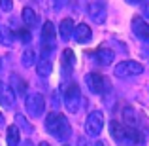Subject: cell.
<instances>
[{
	"instance_id": "f546056e",
	"label": "cell",
	"mask_w": 149,
	"mask_h": 146,
	"mask_svg": "<svg viewBox=\"0 0 149 146\" xmlns=\"http://www.w3.org/2000/svg\"><path fill=\"white\" fill-rule=\"evenodd\" d=\"M2 89H4V84H2V82H0V91H2Z\"/></svg>"
},
{
	"instance_id": "4fadbf2b",
	"label": "cell",
	"mask_w": 149,
	"mask_h": 146,
	"mask_svg": "<svg viewBox=\"0 0 149 146\" xmlns=\"http://www.w3.org/2000/svg\"><path fill=\"white\" fill-rule=\"evenodd\" d=\"M93 55H95L96 63H98V65H102V66L111 65V63H113V57H115V53H113L109 48H98Z\"/></svg>"
},
{
	"instance_id": "484cf974",
	"label": "cell",
	"mask_w": 149,
	"mask_h": 146,
	"mask_svg": "<svg viewBox=\"0 0 149 146\" xmlns=\"http://www.w3.org/2000/svg\"><path fill=\"white\" fill-rule=\"evenodd\" d=\"M77 142H79L77 146H89V144H87V140H85L83 137H79V139H77Z\"/></svg>"
},
{
	"instance_id": "e0dca14e",
	"label": "cell",
	"mask_w": 149,
	"mask_h": 146,
	"mask_svg": "<svg viewBox=\"0 0 149 146\" xmlns=\"http://www.w3.org/2000/svg\"><path fill=\"white\" fill-rule=\"evenodd\" d=\"M15 102V93L10 85H4V89L0 91V104L2 106H11Z\"/></svg>"
},
{
	"instance_id": "f1b7e54d",
	"label": "cell",
	"mask_w": 149,
	"mask_h": 146,
	"mask_svg": "<svg viewBox=\"0 0 149 146\" xmlns=\"http://www.w3.org/2000/svg\"><path fill=\"white\" fill-rule=\"evenodd\" d=\"M2 125H4V114L0 112V127H2Z\"/></svg>"
},
{
	"instance_id": "9c48e42d",
	"label": "cell",
	"mask_w": 149,
	"mask_h": 146,
	"mask_svg": "<svg viewBox=\"0 0 149 146\" xmlns=\"http://www.w3.org/2000/svg\"><path fill=\"white\" fill-rule=\"evenodd\" d=\"M132 32H134V36H138V40L149 42V23L136 15L132 19Z\"/></svg>"
},
{
	"instance_id": "5b68a950",
	"label": "cell",
	"mask_w": 149,
	"mask_h": 146,
	"mask_svg": "<svg viewBox=\"0 0 149 146\" xmlns=\"http://www.w3.org/2000/svg\"><path fill=\"white\" fill-rule=\"evenodd\" d=\"M143 72V66L138 61H123L113 68V74L117 78H132V76H140Z\"/></svg>"
},
{
	"instance_id": "52a82bcc",
	"label": "cell",
	"mask_w": 149,
	"mask_h": 146,
	"mask_svg": "<svg viewBox=\"0 0 149 146\" xmlns=\"http://www.w3.org/2000/svg\"><path fill=\"white\" fill-rule=\"evenodd\" d=\"M42 48L45 51V57L55 49V27L51 21H45L42 27Z\"/></svg>"
},
{
	"instance_id": "ac0fdd59",
	"label": "cell",
	"mask_w": 149,
	"mask_h": 146,
	"mask_svg": "<svg viewBox=\"0 0 149 146\" xmlns=\"http://www.w3.org/2000/svg\"><path fill=\"white\" fill-rule=\"evenodd\" d=\"M23 21H25V25H26V29L29 27H36V23H38V13L32 10V8H29L26 6L25 10H23Z\"/></svg>"
},
{
	"instance_id": "4316f807",
	"label": "cell",
	"mask_w": 149,
	"mask_h": 146,
	"mask_svg": "<svg viewBox=\"0 0 149 146\" xmlns=\"http://www.w3.org/2000/svg\"><path fill=\"white\" fill-rule=\"evenodd\" d=\"M127 2H130V4H142L143 0H127Z\"/></svg>"
},
{
	"instance_id": "277c9868",
	"label": "cell",
	"mask_w": 149,
	"mask_h": 146,
	"mask_svg": "<svg viewBox=\"0 0 149 146\" xmlns=\"http://www.w3.org/2000/svg\"><path fill=\"white\" fill-rule=\"evenodd\" d=\"M25 108L30 118H40L45 110V97L40 93H30L25 101Z\"/></svg>"
},
{
	"instance_id": "7402d4cb",
	"label": "cell",
	"mask_w": 149,
	"mask_h": 146,
	"mask_svg": "<svg viewBox=\"0 0 149 146\" xmlns=\"http://www.w3.org/2000/svg\"><path fill=\"white\" fill-rule=\"evenodd\" d=\"M21 63H23V66H32L34 63H36V51L30 49V48H26L25 51H23Z\"/></svg>"
},
{
	"instance_id": "83f0119b",
	"label": "cell",
	"mask_w": 149,
	"mask_h": 146,
	"mask_svg": "<svg viewBox=\"0 0 149 146\" xmlns=\"http://www.w3.org/2000/svg\"><path fill=\"white\" fill-rule=\"evenodd\" d=\"M96 146H108V144H106V140H98V142H96Z\"/></svg>"
},
{
	"instance_id": "603a6c76",
	"label": "cell",
	"mask_w": 149,
	"mask_h": 146,
	"mask_svg": "<svg viewBox=\"0 0 149 146\" xmlns=\"http://www.w3.org/2000/svg\"><path fill=\"white\" fill-rule=\"evenodd\" d=\"M15 36H19V40H21V42L29 44V42H30V30L29 29H19L17 32H15Z\"/></svg>"
},
{
	"instance_id": "6da1fadb",
	"label": "cell",
	"mask_w": 149,
	"mask_h": 146,
	"mask_svg": "<svg viewBox=\"0 0 149 146\" xmlns=\"http://www.w3.org/2000/svg\"><path fill=\"white\" fill-rule=\"evenodd\" d=\"M45 131L64 142V140H68L72 127H70V121L66 120V116H62L61 112H49L45 118Z\"/></svg>"
},
{
	"instance_id": "44dd1931",
	"label": "cell",
	"mask_w": 149,
	"mask_h": 146,
	"mask_svg": "<svg viewBox=\"0 0 149 146\" xmlns=\"http://www.w3.org/2000/svg\"><path fill=\"white\" fill-rule=\"evenodd\" d=\"M11 89H13L15 95H23V93L26 91V84H25V82H23L19 76L11 74Z\"/></svg>"
},
{
	"instance_id": "4dcf8cb0",
	"label": "cell",
	"mask_w": 149,
	"mask_h": 146,
	"mask_svg": "<svg viewBox=\"0 0 149 146\" xmlns=\"http://www.w3.org/2000/svg\"><path fill=\"white\" fill-rule=\"evenodd\" d=\"M40 146H49V144H47V142H42V144H40Z\"/></svg>"
},
{
	"instance_id": "d4e9b609",
	"label": "cell",
	"mask_w": 149,
	"mask_h": 146,
	"mask_svg": "<svg viewBox=\"0 0 149 146\" xmlns=\"http://www.w3.org/2000/svg\"><path fill=\"white\" fill-rule=\"evenodd\" d=\"M0 8H2L4 11H11L13 4H11V0H0Z\"/></svg>"
},
{
	"instance_id": "8fae6325",
	"label": "cell",
	"mask_w": 149,
	"mask_h": 146,
	"mask_svg": "<svg viewBox=\"0 0 149 146\" xmlns=\"http://www.w3.org/2000/svg\"><path fill=\"white\" fill-rule=\"evenodd\" d=\"M74 65H76V55L70 48H66L61 55V68H62V74L64 76H70L74 72Z\"/></svg>"
},
{
	"instance_id": "8992f818",
	"label": "cell",
	"mask_w": 149,
	"mask_h": 146,
	"mask_svg": "<svg viewBox=\"0 0 149 146\" xmlns=\"http://www.w3.org/2000/svg\"><path fill=\"white\" fill-rule=\"evenodd\" d=\"M85 82H87L89 89H91L93 93H96V95H102V93H106L109 89L108 80L98 72H89L87 76H85Z\"/></svg>"
},
{
	"instance_id": "30bf717a",
	"label": "cell",
	"mask_w": 149,
	"mask_h": 146,
	"mask_svg": "<svg viewBox=\"0 0 149 146\" xmlns=\"http://www.w3.org/2000/svg\"><path fill=\"white\" fill-rule=\"evenodd\" d=\"M109 133H111V137H113V139H115L119 144L130 142V139H128V129L125 127L123 123L115 121V120H113L111 123H109Z\"/></svg>"
},
{
	"instance_id": "9a60e30c",
	"label": "cell",
	"mask_w": 149,
	"mask_h": 146,
	"mask_svg": "<svg viewBox=\"0 0 149 146\" xmlns=\"http://www.w3.org/2000/svg\"><path fill=\"white\" fill-rule=\"evenodd\" d=\"M74 29H76V27H74V21L70 17H66V19H62L61 25H58V34H61L62 40H68V38H72Z\"/></svg>"
},
{
	"instance_id": "5bb4252c",
	"label": "cell",
	"mask_w": 149,
	"mask_h": 146,
	"mask_svg": "<svg viewBox=\"0 0 149 146\" xmlns=\"http://www.w3.org/2000/svg\"><path fill=\"white\" fill-rule=\"evenodd\" d=\"M123 125H127V127H134V129H140L138 114H136V110L130 108V106L123 108Z\"/></svg>"
},
{
	"instance_id": "7c38bea8",
	"label": "cell",
	"mask_w": 149,
	"mask_h": 146,
	"mask_svg": "<svg viewBox=\"0 0 149 146\" xmlns=\"http://www.w3.org/2000/svg\"><path fill=\"white\" fill-rule=\"evenodd\" d=\"M72 36H74V40H76L77 44H87V42L93 38V32H91V29H89V25L81 23V25H77L76 29H74Z\"/></svg>"
},
{
	"instance_id": "2e32d148",
	"label": "cell",
	"mask_w": 149,
	"mask_h": 146,
	"mask_svg": "<svg viewBox=\"0 0 149 146\" xmlns=\"http://www.w3.org/2000/svg\"><path fill=\"white\" fill-rule=\"evenodd\" d=\"M6 142L8 146H17L21 142V131H19L17 125H10L6 131Z\"/></svg>"
},
{
	"instance_id": "3957f363",
	"label": "cell",
	"mask_w": 149,
	"mask_h": 146,
	"mask_svg": "<svg viewBox=\"0 0 149 146\" xmlns=\"http://www.w3.org/2000/svg\"><path fill=\"white\" fill-rule=\"evenodd\" d=\"M104 129V114L100 110H93L85 120V133L89 137H98Z\"/></svg>"
},
{
	"instance_id": "ba28073f",
	"label": "cell",
	"mask_w": 149,
	"mask_h": 146,
	"mask_svg": "<svg viewBox=\"0 0 149 146\" xmlns=\"http://www.w3.org/2000/svg\"><path fill=\"white\" fill-rule=\"evenodd\" d=\"M89 17L95 23H98V25H102V23L106 21V17H108V8H106L104 0H93V2L89 4Z\"/></svg>"
},
{
	"instance_id": "cb8c5ba5",
	"label": "cell",
	"mask_w": 149,
	"mask_h": 146,
	"mask_svg": "<svg viewBox=\"0 0 149 146\" xmlns=\"http://www.w3.org/2000/svg\"><path fill=\"white\" fill-rule=\"evenodd\" d=\"M17 123L23 127V131H26V133H30V131H32V125H29V123H26V120H25L23 116H17Z\"/></svg>"
},
{
	"instance_id": "d6986e66",
	"label": "cell",
	"mask_w": 149,
	"mask_h": 146,
	"mask_svg": "<svg viewBox=\"0 0 149 146\" xmlns=\"http://www.w3.org/2000/svg\"><path fill=\"white\" fill-rule=\"evenodd\" d=\"M36 72H38V76H42V78H47L51 74V61L47 57H42L40 61L36 63Z\"/></svg>"
},
{
	"instance_id": "ffe728a7",
	"label": "cell",
	"mask_w": 149,
	"mask_h": 146,
	"mask_svg": "<svg viewBox=\"0 0 149 146\" xmlns=\"http://www.w3.org/2000/svg\"><path fill=\"white\" fill-rule=\"evenodd\" d=\"M15 42V32H11L8 27L0 25V44L2 46H11Z\"/></svg>"
},
{
	"instance_id": "7a4b0ae2",
	"label": "cell",
	"mask_w": 149,
	"mask_h": 146,
	"mask_svg": "<svg viewBox=\"0 0 149 146\" xmlns=\"http://www.w3.org/2000/svg\"><path fill=\"white\" fill-rule=\"evenodd\" d=\"M62 97H64V106L68 112L72 114H77L79 112V106H81V91H79V85L77 84H68L64 87V93H62Z\"/></svg>"
}]
</instances>
